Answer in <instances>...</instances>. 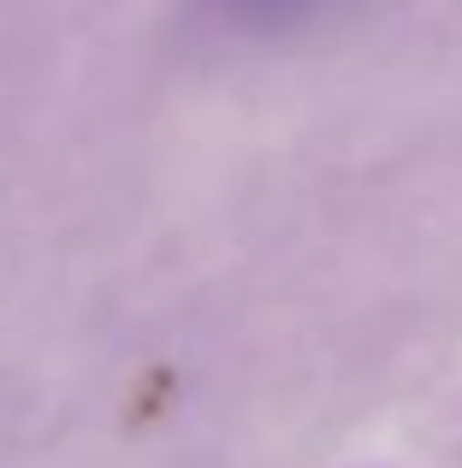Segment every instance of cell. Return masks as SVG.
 <instances>
[{"mask_svg":"<svg viewBox=\"0 0 462 468\" xmlns=\"http://www.w3.org/2000/svg\"><path fill=\"white\" fill-rule=\"evenodd\" d=\"M243 12H302L309 0H237Z\"/></svg>","mask_w":462,"mask_h":468,"instance_id":"6da1fadb","label":"cell"}]
</instances>
